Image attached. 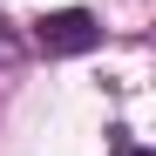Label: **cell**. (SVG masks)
Returning <instances> with one entry per match:
<instances>
[{"instance_id":"obj_1","label":"cell","mask_w":156,"mask_h":156,"mask_svg":"<svg viewBox=\"0 0 156 156\" xmlns=\"http://www.w3.org/2000/svg\"><path fill=\"white\" fill-rule=\"evenodd\" d=\"M34 41L48 48V55H82V48L102 41V20L82 14V7H61V14H41L34 20Z\"/></svg>"},{"instance_id":"obj_2","label":"cell","mask_w":156,"mask_h":156,"mask_svg":"<svg viewBox=\"0 0 156 156\" xmlns=\"http://www.w3.org/2000/svg\"><path fill=\"white\" fill-rule=\"evenodd\" d=\"M0 61H14V41H7V27H0Z\"/></svg>"},{"instance_id":"obj_3","label":"cell","mask_w":156,"mask_h":156,"mask_svg":"<svg viewBox=\"0 0 156 156\" xmlns=\"http://www.w3.org/2000/svg\"><path fill=\"white\" fill-rule=\"evenodd\" d=\"M115 156H149V149H136V143H115Z\"/></svg>"}]
</instances>
